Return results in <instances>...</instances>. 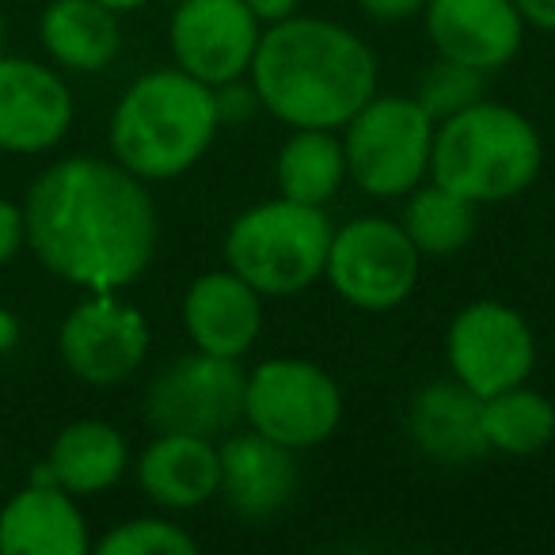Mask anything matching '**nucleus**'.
<instances>
[{
    "label": "nucleus",
    "mask_w": 555,
    "mask_h": 555,
    "mask_svg": "<svg viewBox=\"0 0 555 555\" xmlns=\"http://www.w3.org/2000/svg\"><path fill=\"white\" fill-rule=\"evenodd\" d=\"M27 247L85 294H118L149 270L160 217L149 183L103 156H65L24 198Z\"/></svg>",
    "instance_id": "nucleus-1"
},
{
    "label": "nucleus",
    "mask_w": 555,
    "mask_h": 555,
    "mask_svg": "<svg viewBox=\"0 0 555 555\" xmlns=\"http://www.w3.org/2000/svg\"><path fill=\"white\" fill-rule=\"evenodd\" d=\"M247 80L274 122L289 130H343L377 92L380 62L358 31L297 12L262 27Z\"/></svg>",
    "instance_id": "nucleus-2"
},
{
    "label": "nucleus",
    "mask_w": 555,
    "mask_h": 555,
    "mask_svg": "<svg viewBox=\"0 0 555 555\" xmlns=\"http://www.w3.org/2000/svg\"><path fill=\"white\" fill-rule=\"evenodd\" d=\"M221 133L217 92L179 65L149 69L118 95L111 111V160L145 183L179 179L209 153Z\"/></svg>",
    "instance_id": "nucleus-3"
},
{
    "label": "nucleus",
    "mask_w": 555,
    "mask_h": 555,
    "mask_svg": "<svg viewBox=\"0 0 555 555\" xmlns=\"http://www.w3.org/2000/svg\"><path fill=\"white\" fill-rule=\"evenodd\" d=\"M544 168V141L529 115L499 100L441 118L434 130L430 179L476 206H494L525 194Z\"/></svg>",
    "instance_id": "nucleus-4"
},
{
    "label": "nucleus",
    "mask_w": 555,
    "mask_h": 555,
    "mask_svg": "<svg viewBox=\"0 0 555 555\" xmlns=\"http://www.w3.org/2000/svg\"><path fill=\"white\" fill-rule=\"evenodd\" d=\"M327 206L274 198L240 209L221 240L224 267L236 270L262 297H297L324 282L327 247H332Z\"/></svg>",
    "instance_id": "nucleus-5"
},
{
    "label": "nucleus",
    "mask_w": 555,
    "mask_h": 555,
    "mask_svg": "<svg viewBox=\"0 0 555 555\" xmlns=\"http://www.w3.org/2000/svg\"><path fill=\"white\" fill-rule=\"evenodd\" d=\"M434 130L415 95L373 92L339 130L347 179L370 198H403L430 179Z\"/></svg>",
    "instance_id": "nucleus-6"
},
{
    "label": "nucleus",
    "mask_w": 555,
    "mask_h": 555,
    "mask_svg": "<svg viewBox=\"0 0 555 555\" xmlns=\"http://www.w3.org/2000/svg\"><path fill=\"white\" fill-rule=\"evenodd\" d=\"M343 388L312 358L278 354L255 362L244 380V426L278 446L305 453L317 449L343 423Z\"/></svg>",
    "instance_id": "nucleus-7"
},
{
    "label": "nucleus",
    "mask_w": 555,
    "mask_h": 555,
    "mask_svg": "<svg viewBox=\"0 0 555 555\" xmlns=\"http://www.w3.org/2000/svg\"><path fill=\"white\" fill-rule=\"evenodd\" d=\"M423 255L400 221L362 214L339 224L327 247L324 282L358 312H392L415 294Z\"/></svg>",
    "instance_id": "nucleus-8"
},
{
    "label": "nucleus",
    "mask_w": 555,
    "mask_h": 555,
    "mask_svg": "<svg viewBox=\"0 0 555 555\" xmlns=\"http://www.w3.org/2000/svg\"><path fill=\"white\" fill-rule=\"evenodd\" d=\"M244 362L191 350L149 380L141 411L156 434H198L221 441L244 423Z\"/></svg>",
    "instance_id": "nucleus-9"
},
{
    "label": "nucleus",
    "mask_w": 555,
    "mask_h": 555,
    "mask_svg": "<svg viewBox=\"0 0 555 555\" xmlns=\"http://www.w3.org/2000/svg\"><path fill=\"white\" fill-rule=\"evenodd\" d=\"M446 362L449 377L487 400L502 388L529 380L537 365V335L514 305L479 297L456 309V317L449 320Z\"/></svg>",
    "instance_id": "nucleus-10"
},
{
    "label": "nucleus",
    "mask_w": 555,
    "mask_h": 555,
    "mask_svg": "<svg viewBox=\"0 0 555 555\" xmlns=\"http://www.w3.org/2000/svg\"><path fill=\"white\" fill-rule=\"evenodd\" d=\"M149 320L118 294H85L57 327L62 365L92 388L126 385L149 358Z\"/></svg>",
    "instance_id": "nucleus-11"
},
{
    "label": "nucleus",
    "mask_w": 555,
    "mask_h": 555,
    "mask_svg": "<svg viewBox=\"0 0 555 555\" xmlns=\"http://www.w3.org/2000/svg\"><path fill=\"white\" fill-rule=\"evenodd\" d=\"M262 24L244 0H179L168 20L171 65L209 88L247 77Z\"/></svg>",
    "instance_id": "nucleus-12"
},
{
    "label": "nucleus",
    "mask_w": 555,
    "mask_h": 555,
    "mask_svg": "<svg viewBox=\"0 0 555 555\" xmlns=\"http://www.w3.org/2000/svg\"><path fill=\"white\" fill-rule=\"evenodd\" d=\"M73 92L57 69L0 54V153L39 156L73 130Z\"/></svg>",
    "instance_id": "nucleus-13"
},
{
    "label": "nucleus",
    "mask_w": 555,
    "mask_h": 555,
    "mask_svg": "<svg viewBox=\"0 0 555 555\" xmlns=\"http://www.w3.org/2000/svg\"><path fill=\"white\" fill-rule=\"evenodd\" d=\"M179 317L194 350L244 362L267 324V297L229 267L202 270L186 286Z\"/></svg>",
    "instance_id": "nucleus-14"
},
{
    "label": "nucleus",
    "mask_w": 555,
    "mask_h": 555,
    "mask_svg": "<svg viewBox=\"0 0 555 555\" xmlns=\"http://www.w3.org/2000/svg\"><path fill=\"white\" fill-rule=\"evenodd\" d=\"M418 20L434 54L479 73L514 62L529 31L514 0H430Z\"/></svg>",
    "instance_id": "nucleus-15"
},
{
    "label": "nucleus",
    "mask_w": 555,
    "mask_h": 555,
    "mask_svg": "<svg viewBox=\"0 0 555 555\" xmlns=\"http://www.w3.org/2000/svg\"><path fill=\"white\" fill-rule=\"evenodd\" d=\"M138 487L164 514H186L221 499V449L198 434H156L133 461Z\"/></svg>",
    "instance_id": "nucleus-16"
},
{
    "label": "nucleus",
    "mask_w": 555,
    "mask_h": 555,
    "mask_svg": "<svg viewBox=\"0 0 555 555\" xmlns=\"http://www.w3.org/2000/svg\"><path fill=\"white\" fill-rule=\"evenodd\" d=\"M221 499L247 521H267L297 494L294 449L262 438L259 430H229L221 441Z\"/></svg>",
    "instance_id": "nucleus-17"
},
{
    "label": "nucleus",
    "mask_w": 555,
    "mask_h": 555,
    "mask_svg": "<svg viewBox=\"0 0 555 555\" xmlns=\"http://www.w3.org/2000/svg\"><path fill=\"white\" fill-rule=\"evenodd\" d=\"M92 547L77 494L47 476H31L0 506V552L4 555H85Z\"/></svg>",
    "instance_id": "nucleus-18"
},
{
    "label": "nucleus",
    "mask_w": 555,
    "mask_h": 555,
    "mask_svg": "<svg viewBox=\"0 0 555 555\" xmlns=\"http://www.w3.org/2000/svg\"><path fill=\"white\" fill-rule=\"evenodd\" d=\"M408 438L434 464H468L487 453L483 400L461 380H430L408 403Z\"/></svg>",
    "instance_id": "nucleus-19"
},
{
    "label": "nucleus",
    "mask_w": 555,
    "mask_h": 555,
    "mask_svg": "<svg viewBox=\"0 0 555 555\" xmlns=\"http://www.w3.org/2000/svg\"><path fill=\"white\" fill-rule=\"evenodd\" d=\"M130 472V441L118 426L103 418H77L62 426L50 441L47 461L35 468V476L54 479L77 499H92L118 483Z\"/></svg>",
    "instance_id": "nucleus-20"
},
{
    "label": "nucleus",
    "mask_w": 555,
    "mask_h": 555,
    "mask_svg": "<svg viewBox=\"0 0 555 555\" xmlns=\"http://www.w3.org/2000/svg\"><path fill=\"white\" fill-rule=\"evenodd\" d=\"M39 42L65 73H103L122 50V24L100 0H50L39 16Z\"/></svg>",
    "instance_id": "nucleus-21"
},
{
    "label": "nucleus",
    "mask_w": 555,
    "mask_h": 555,
    "mask_svg": "<svg viewBox=\"0 0 555 555\" xmlns=\"http://www.w3.org/2000/svg\"><path fill=\"white\" fill-rule=\"evenodd\" d=\"M347 183V153L339 130H294L278 145L274 186L282 198L327 206Z\"/></svg>",
    "instance_id": "nucleus-22"
},
{
    "label": "nucleus",
    "mask_w": 555,
    "mask_h": 555,
    "mask_svg": "<svg viewBox=\"0 0 555 555\" xmlns=\"http://www.w3.org/2000/svg\"><path fill=\"white\" fill-rule=\"evenodd\" d=\"M476 202L426 179L411 194H403L400 224L423 259H453L476 236Z\"/></svg>",
    "instance_id": "nucleus-23"
},
{
    "label": "nucleus",
    "mask_w": 555,
    "mask_h": 555,
    "mask_svg": "<svg viewBox=\"0 0 555 555\" xmlns=\"http://www.w3.org/2000/svg\"><path fill=\"white\" fill-rule=\"evenodd\" d=\"M487 453L532 456L555 441V403L525 380L483 400Z\"/></svg>",
    "instance_id": "nucleus-24"
},
{
    "label": "nucleus",
    "mask_w": 555,
    "mask_h": 555,
    "mask_svg": "<svg viewBox=\"0 0 555 555\" xmlns=\"http://www.w3.org/2000/svg\"><path fill=\"white\" fill-rule=\"evenodd\" d=\"M100 555H194L198 540L168 514L126 517L95 540Z\"/></svg>",
    "instance_id": "nucleus-25"
},
{
    "label": "nucleus",
    "mask_w": 555,
    "mask_h": 555,
    "mask_svg": "<svg viewBox=\"0 0 555 555\" xmlns=\"http://www.w3.org/2000/svg\"><path fill=\"white\" fill-rule=\"evenodd\" d=\"M483 95H487V73L468 69V65H461V62H449V57H438V62L423 73V80H418L415 100L423 103L434 122H441V118L472 107V103L483 100Z\"/></svg>",
    "instance_id": "nucleus-26"
},
{
    "label": "nucleus",
    "mask_w": 555,
    "mask_h": 555,
    "mask_svg": "<svg viewBox=\"0 0 555 555\" xmlns=\"http://www.w3.org/2000/svg\"><path fill=\"white\" fill-rule=\"evenodd\" d=\"M217 92V115H221V126H240L255 115L259 107V95H255L251 80L240 77V80H229V85L214 88Z\"/></svg>",
    "instance_id": "nucleus-27"
},
{
    "label": "nucleus",
    "mask_w": 555,
    "mask_h": 555,
    "mask_svg": "<svg viewBox=\"0 0 555 555\" xmlns=\"http://www.w3.org/2000/svg\"><path fill=\"white\" fill-rule=\"evenodd\" d=\"M24 247H27L24 202L0 198V267H9Z\"/></svg>",
    "instance_id": "nucleus-28"
},
{
    "label": "nucleus",
    "mask_w": 555,
    "mask_h": 555,
    "mask_svg": "<svg viewBox=\"0 0 555 555\" xmlns=\"http://www.w3.org/2000/svg\"><path fill=\"white\" fill-rule=\"evenodd\" d=\"M430 0H358V9L373 20V24H408L418 20Z\"/></svg>",
    "instance_id": "nucleus-29"
},
{
    "label": "nucleus",
    "mask_w": 555,
    "mask_h": 555,
    "mask_svg": "<svg viewBox=\"0 0 555 555\" xmlns=\"http://www.w3.org/2000/svg\"><path fill=\"white\" fill-rule=\"evenodd\" d=\"M514 9L521 12L525 27L555 35V0H514Z\"/></svg>",
    "instance_id": "nucleus-30"
},
{
    "label": "nucleus",
    "mask_w": 555,
    "mask_h": 555,
    "mask_svg": "<svg viewBox=\"0 0 555 555\" xmlns=\"http://www.w3.org/2000/svg\"><path fill=\"white\" fill-rule=\"evenodd\" d=\"M247 9L255 12V20H259L262 27L278 24V20H289L301 12V0H244Z\"/></svg>",
    "instance_id": "nucleus-31"
},
{
    "label": "nucleus",
    "mask_w": 555,
    "mask_h": 555,
    "mask_svg": "<svg viewBox=\"0 0 555 555\" xmlns=\"http://www.w3.org/2000/svg\"><path fill=\"white\" fill-rule=\"evenodd\" d=\"M20 339V320L9 309H0V354H9Z\"/></svg>",
    "instance_id": "nucleus-32"
},
{
    "label": "nucleus",
    "mask_w": 555,
    "mask_h": 555,
    "mask_svg": "<svg viewBox=\"0 0 555 555\" xmlns=\"http://www.w3.org/2000/svg\"><path fill=\"white\" fill-rule=\"evenodd\" d=\"M100 4H107V9H111V12H118V16H126V12L145 9L149 0H100Z\"/></svg>",
    "instance_id": "nucleus-33"
},
{
    "label": "nucleus",
    "mask_w": 555,
    "mask_h": 555,
    "mask_svg": "<svg viewBox=\"0 0 555 555\" xmlns=\"http://www.w3.org/2000/svg\"><path fill=\"white\" fill-rule=\"evenodd\" d=\"M4 39H9V27H4V12H0V54H4Z\"/></svg>",
    "instance_id": "nucleus-34"
}]
</instances>
